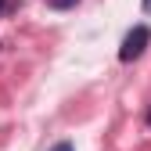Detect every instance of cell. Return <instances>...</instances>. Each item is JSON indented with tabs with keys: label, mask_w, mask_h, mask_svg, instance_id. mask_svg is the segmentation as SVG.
<instances>
[{
	"label": "cell",
	"mask_w": 151,
	"mask_h": 151,
	"mask_svg": "<svg viewBox=\"0 0 151 151\" xmlns=\"http://www.w3.org/2000/svg\"><path fill=\"white\" fill-rule=\"evenodd\" d=\"M147 122H151V111H147Z\"/></svg>",
	"instance_id": "6"
},
{
	"label": "cell",
	"mask_w": 151,
	"mask_h": 151,
	"mask_svg": "<svg viewBox=\"0 0 151 151\" xmlns=\"http://www.w3.org/2000/svg\"><path fill=\"white\" fill-rule=\"evenodd\" d=\"M50 151H76V147H72V144H68V140H61V144H54V147H50Z\"/></svg>",
	"instance_id": "3"
},
{
	"label": "cell",
	"mask_w": 151,
	"mask_h": 151,
	"mask_svg": "<svg viewBox=\"0 0 151 151\" xmlns=\"http://www.w3.org/2000/svg\"><path fill=\"white\" fill-rule=\"evenodd\" d=\"M47 4H50V7H58V11H65V7H76L79 0H47Z\"/></svg>",
	"instance_id": "2"
},
{
	"label": "cell",
	"mask_w": 151,
	"mask_h": 151,
	"mask_svg": "<svg viewBox=\"0 0 151 151\" xmlns=\"http://www.w3.org/2000/svg\"><path fill=\"white\" fill-rule=\"evenodd\" d=\"M147 43H151V29H147V25H133V29L126 32L122 47H119V61H126V65L137 61L140 54L147 50Z\"/></svg>",
	"instance_id": "1"
},
{
	"label": "cell",
	"mask_w": 151,
	"mask_h": 151,
	"mask_svg": "<svg viewBox=\"0 0 151 151\" xmlns=\"http://www.w3.org/2000/svg\"><path fill=\"white\" fill-rule=\"evenodd\" d=\"M144 11H147V14H151V0H144Z\"/></svg>",
	"instance_id": "5"
},
{
	"label": "cell",
	"mask_w": 151,
	"mask_h": 151,
	"mask_svg": "<svg viewBox=\"0 0 151 151\" xmlns=\"http://www.w3.org/2000/svg\"><path fill=\"white\" fill-rule=\"evenodd\" d=\"M14 4H11V0H0V14H4V11H11Z\"/></svg>",
	"instance_id": "4"
}]
</instances>
